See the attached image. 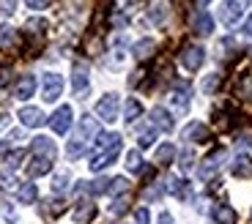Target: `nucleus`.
<instances>
[{
    "mask_svg": "<svg viewBox=\"0 0 252 224\" xmlns=\"http://www.w3.org/2000/svg\"><path fill=\"white\" fill-rule=\"evenodd\" d=\"M94 137H99V126H96V118L85 115V118H80V123H77V129H74V137H71L69 145H66V156H69V159H80Z\"/></svg>",
    "mask_w": 252,
    "mask_h": 224,
    "instance_id": "obj_1",
    "label": "nucleus"
},
{
    "mask_svg": "<svg viewBox=\"0 0 252 224\" xmlns=\"http://www.w3.org/2000/svg\"><path fill=\"white\" fill-rule=\"evenodd\" d=\"M178 60H181V66L187 71H197L203 66V60H206V50L197 47V44H187L181 50V55H178Z\"/></svg>",
    "mask_w": 252,
    "mask_h": 224,
    "instance_id": "obj_2",
    "label": "nucleus"
},
{
    "mask_svg": "<svg viewBox=\"0 0 252 224\" xmlns=\"http://www.w3.org/2000/svg\"><path fill=\"white\" fill-rule=\"evenodd\" d=\"M118 107H121L118 96L107 93V96H101L99 104H96V115H99L104 123H115V120H118Z\"/></svg>",
    "mask_w": 252,
    "mask_h": 224,
    "instance_id": "obj_3",
    "label": "nucleus"
},
{
    "mask_svg": "<svg viewBox=\"0 0 252 224\" xmlns=\"http://www.w3.org/2000/svg\"><path fill=\"white\" fill-rule=\"evenodd\" d=\"M63 93V77L50 71V74L41 77V99L44 101H58Z\"/></svg>",
    "mask_w": 252,
    "mask_h": 224,
    "instance_id": "obj_4",
    "label": "nucleus"
},
{
    "mask_svg": "<svg viewBox=\"0 0 252 224\" xmlns=\"http://www.w3.org/2000/svg\"><path fill=\"white\" fill-rule=\"evenodd\" d=\"M222 162H225V150H214V153L208 156V159H203V164L197 167V178H200V181H211L217 175V169L222 167Z\"/></svg>",
    "mask_w": 252,
    "mask_h": 224,
    "instance_id": "obj_5",
    "label": "nucleus"
},
{
    "mask_svg": "<svg viewBox=\"0 0 252 224\" xmlns=\"http://www.w3.org/2000/svg\"><path fill=\"white\" fill-rule=\"evenodd\" d=\"M247 6H250V0H225V6H222V11H220V19L225 25H236Z\"/></svg>",
    "mask_w": 252,
    "mask_h": 224,
    "instance_id": "obj_6",
    "label": "nucleus"
},
{
    "mask_svg": "<svg viewBox=\"0 0 252 224\" xmlns=\"http://www.w3.org/2000/svg\"><path fill=\"white\" fill-rule=\"evenodd\" d=\"M88 85H91L88 66H85V63H74V69H71V87H74V93L80 96V99L88 93Z\"/></svg>",
    "mask_w": 252,
    "mask_h": 224,
    "instance_id": "obj_7",
    "label": "nucleus"
},
{
    "mask_svg": "<svg viewBox=\"0 0 252 224\" xmlns=\"http://www.w3.org/2000/svg\"><path fill=\"white\" fill-rule=\"evenodd\" d=\"M71 115H74V112H71V107H69V104H66V107H58L55 115L50 118L52 131H55V134H66V131L71 129V120H74Z\"/></svg>",
    "mask_w": 252,
    "mask_h": 224,
    "instance_id": "obj_8",
    "label": "nucleus"
},
{
    "mask_svg": "<svg viewBox=\"0 0 252 224\" xmlns=\"http://www.w3.org/2000/svg\"><path fill=\"white\" fill-rule=\"evenodd\" d=\"M118 153H121V148H110V150H96L94 156H91V169L94 172H101L104 167H110V164L118 159Z\"/></svg>",
    "mask_w": 252,
    "mask_h": 224,
    "instance_id": "obj_9",
    "label": "nucleus"
},
{
    "mask_svg": "<svg viewBox=\"0 0 252 224\" xmlns=\"http://www.w3.org/2000/svg\"><path fill=\"white\" fill-rule=\"evenodd\" d=\"M181 137L189 140V142H206V140H208V126H206V123H197V120H192V123L184 126Z\"/></svg>",
    "mask_w": 252,
    "mask_h": 224,
    "instance_id": "obj_10",
    "label": "nucleus"
},
{
    "mask_svg": "<svg viewBox=\"0 0 252 224\" xmlns=\"http://www.w3.org/2000/svg\"><path fill=\"white\" fill-rule=\"evenodd\" d=\"M19 123L28 126V129H36V126L44 123V112L38 110V107H22L19 110Z\"/></svg>",
    "mask_w": 252,
    "mask_h": 224,
    "instance_id": "obj_11",
    "label": "nucleus"
},
{
    "mask_svg": "<svg viewBox=\"0 0 252 224\" xmlns=\"http://www.w3.org/2000/svg\"><path fill=\"white\" fill-rule=\"evenodd\" d=\"M33 93H36V77H33V74H22V77H19V82H17L14 96H17L19 101H25V99H31Z\"/></svg>",
    "mask_w": 252,
    "mask_h": 224,
    "instance_id": "obj_12",
    "label": "nucleus"
},
{
    "mask_svg": "<svg viewBox=\"0 0 252 224\" xmlns=\"http://www.w3.org/2000/svg\"><path fill=\"white\" fill-rule=\"evenodd\" d=\"M189 93H192V90H189V85H187V82H178V85L173 87V93H170V101H173V107L184 112V110L189 107Z\"/></svg>",
    "mask_w": 252,
    "mask_h": 224,
    "instance_id": "obj_13",
    "label": "nucleus"
},
{
    "mask_svg": "<svg viewBox=\"0 0 252 224\" xmlns=\"http://www.w3.org/2000/svg\"><path fill=\"white\" fill-rule=\"evenodd\" d=\"M151 123H154V129H162V131H173V118H170V112L167 110H162V107H154L151 110Z\"/></svg>",
    "mask_w": 252,
    "mask_h": 224,
    "instance_id": "obj_14",
    "label": "nucleus"
},
{
    "mask_svg": "<svg viewBox=\"0 0 252 224\" xmlns=\"http://www.w3.org/2000/svg\"><path fill=\"white\" fill-rule=\"evenodd\" d=\"M195 33L197 36H211L214 33V17L208 11H197L195 14Z\"/></svg>",
    "mask_w": 252,
    "mask_h": 224,
    "instance_id": "obj_15",
    "label": "nucleus"
},
{
    "mask_svg": "<svg viewBox=\"0 0 252 224\" xmlns=\"http://www.w3.org/2000/svg\"><path fill=\"white\" fill-rule=\"evenodd\" d=\"M52 169V159H44V156H36L31 164H28V178H41Z\"/></svg>",
    "mask_w": 252,
    "mask_h": 224,
    "instance_id": "obj_16",
    "label": "nucleus"
},
{
    "mask_svg": "<svg viewBox=\"0 0 252 224\" xmlns=\"http://www.w3.org/2000/svg\"><path fill=\"white\" fill-rule=\"evenodd\" d=\"M154 50H157V41H154V38H143V41H137L132 47V55L137 57V60H148V57L154 55Z\"/></svg>",
    "mask_w": 252,
    "mask_h": 224,
    "instance_id": "obj_17",
    "label": "nucleus"
},
{
    "mask_svg": "<svg viewBox=\"0 0 252 224\" xmlns=\"http://www.w3.org/2000/svg\"><path fill=\"white\" fill-rule=\"evenodd\" d=\"M211 219H214V224H236V211L230 205H214Z\"/></svg>",
    "mask_w": 252,
    "mask_h": 224,
    "instance_id": "obj_18",
    "label": "nucleus"
},
{
    "mask_svg": "<svg viewBox=\"0 0 252 224\" xmlns=\"http://www.w3.org/2000/svg\"><path fill=\"white\" fill-rule=\"evenodd\" d=\"M31 148L36 150L38 156H44V159H55V142H52L50 137H36Z\"/></svg>",
    "mask_w": 252,
    "mask_h": 224,
    "instance_id": "obj_19",
    "label": "nucleus"
},
{
    "mask_svg": "<svg viewBox=\"0 0 252 224\" xmlns=\"http://www.w3.org/2000/svg\"><path fill=\"white\" fill-rule=\"evenodd\" d=\"M36 197H38L36 183H22V186H19V192H17V199L22 202V205H31V202H36Z\"/></svg>",
    "mask_w": 252,
    "mask_h": 224,
    "instance_id": "obj_20",
    "label": "nucleus"
},
{
    "mask_svg": "<svg viewBox=\"0 0 252 224\" xmlns=\"http://www.w3.org/2000/svg\"><path fill=\"white\" fill-rule=\"evenodd\" d=\"M140 115H143V104H140L137 99H129L126 101V110H124V120L126 123H134Z\"/></svg>",
    "mask_w": 252,
    "mask_h": 224,
    "instance_id": "obj_21",
    "label": "nucleus"
},
{
    "mask_svg": "<svg viewBox=\"0 0 252 224\" xmlns=\"http://www.w3.org/2000/svg\"><path fill=\"white\" fill-rule=\"evenodd\" d=\"M167 192L184 199V197H189V183L184 181V178H170V181H167Z\"/></svg>",
    "mask_w": 252,
    "mask_h": 224,
    "instance_id": "obj_22",
    "label": "nucleus"
},
{
    "mask_svg": "<svg viewBox=\"0 0 252 224\" xmlns=\"http://www.w3.org/2000/svg\"><path fill=\"white\" fill-rule=\"evenodd\" d=\"M157 162H159V164H170V162H176V145H170V142L159 145V148H157Z\"/></svg>",
    "mask_w": 252,
    "mask_h": 224,
    "instance_id": "obj_23",
    "label": "nucleus"
},
{
    "mask_svg": "<svg viewBox=\"0 0 252 224\" xmlns=\"http://www.w3.org/2000/svg\"><path fill=\"white\" fill-rule=\"evenodd\" d=\"M91 213H94V205H91L88 199H82L80 205H77V211H74V222H77V224L88 222V219H91Z\"/></svg>",
    "mask_w": 252,
    "mask_h": 224,
    "instance_id": "obj_24",
    "label": "nucleus"
},
{
    "mask_svg": "<svg viewBox=\"0 0 252 224\" xmlns=\"http://www.w3.org/2000/svg\"><path fill=\"white\" fill-rule=\"evenodd\" d=\"M154 140H157V129H154V126H151V129H143L137 134V145H140V148H151Z\"/></svg>",
    "mask_w": 252,
    "mask_h": 224,
    "instance_id": "obj_25",
    "label": "nucleus"
},
{
    "mask_svg": "<svg viewBox=\"0 0 252 224\" xmlns=\"http://www.w3.org/2000/svg\"><path fill=\"white\" fill-rule=\"evenodd\" d=\"M22 159H25V150L17 148V150H8L3 162H6V167H8V169H14V167H19V164H22Z\"/></svg>",
    "mask_w": 252,
    "mask_h": 224,
    "instance_id": "obj_26",
    "label": "nucleus"
},
{
    "mask_svg": "<svg viewBox=\"0 0 252 224\" xmlns=\"http://www.w3.org/2000/svg\"><path fill=\"white\" fill-rule=\"evenodd\" d=\"M69 183H71L69 172H58L55 181H52V192H55V194H63L66 189H69Z\"/></svg>",
    "mask_w": 252,
    "mask_h": 224,
    "instance_id": "obj_27",
    "label": "nucleus"
},
{
    "mask_svg": "<svg viewBox=\"0 0 252 224\" xmlns=\"http://www.w3.org/2000/svg\"><path fill=\"white\" fill-rule=\"evenodd\" d=\"M126 167L132 169V172H140V169H143V156H140V150H129V153H126Z\"/></svg>",
    "mask_w": 252,
    "mask_h": 224,
    "instance_id": "obj_28",
    "label": "nucleus"
},
{
    "mask_svg": "<svg viewBox=\"0 0 252 224\" xmlns=\"http://www.w3.org/2000/svg\"><path fill=\"white\" fill-rule=\"evenodd\" d=\"M110 183H113L110 178H99V181H94V183L88 186V192H91V194H107V192H110Z\"/></svg>",
    "mask_w": 252,
    "mask_h": 224,
    "instance_id": "obj_29",
    "label": "nucleus"
},
{
    "mask_svg": "<svg viewBox=\"0 0 252 224\" xmlns=\"http://www.w3.org/2000/svg\"><path fill=\"white\" fill-rule=\"evenodd\" d=\"M126 211H129V197L124 194V197H118V199L113 202V208H110V213H113V216H124Z\"/></svg>",
    "mask_w": 252,
    "mask_h": 224,
    "instance_id": "obj_30",
    "label": "nucleus"
},
{
    "mask_svg": "<svg viewBox=\"0 0 252 224\" xmlns=\"http://www.w3.org/2000/svg\"><path fill=\"white\" fill-rule=\"evenodd\" d=\"M233 175H239V178H250V175H252V164L247 162V159H239V164H233Z\"/></svg>",
    "mask_w": 252,
    "mask_h": 224,
    "instance_id": "obj_31",
    "label": "nucleus"
},
{
    "mask_svg": "<svg viewBox=\"0 0 252 224\" xmlns=\"http://www.w3.org/2000/svg\"><path fill=\"white\" fill-rule=\"evenodd\" d=\"M126 189H129V181H126V178H113V183H110V192L113 194H124Z\"/></svg>",
    "mask_w": 252,
    "mask_h": 224,
    "instance_id": "obj_32",
    "label": "nucleus"
},
{
    "mask_svg": "<svg viewBox=\"0 0 252 224\" xmlns=\"http://www.w3.org/2000/svg\"><path fill=\"white\" fill-rule=\"evenodd\" d=\"M178 164H181V169H192V164H195V153L187 148V150L181 153V162H178Z\"/></svg>",
    "mask_w": 252,
    "mask_h": 224,
    "instance_id": "obj_33",
    "label": "nucleus"
},
{
    "mask_svg": "<svg viewBox=\"0 0 252 224\" xmlns=\"http://www.w3.org/2000/svg\"><path fill=\"white\" fill-rule=\"evenodd\" d=\"M217 85H220V74H211L206 82H203V93H214Z\"/></svg>",
    "mask_w": 252,
    "mask_h": 224,
    "instance_id": "obj_34",
    "label": "nucleus"
},
{
    "mask_svg": "<svg viewBox=\"0 0 252 224\" xmlns=\"http://www.w3.org/2000/svg\"><path fill=\"white\" fill-rule=\"evenodd\" d=\"M134 222H137V224H148V222H151L148 208H137V211H134Z\"/></svg>",
    "mask_w": 252,
    "mask_h": 224,
    "instance_id": "obj_35",
    "label": "nucleus"
},
{
    "mask_svg": "<svg viewBox=\"0 0 252 224\" xmlns=\"http://www.w3.org/2000/svg\"><path fill=\"white\" fill-rule=\"evenodd\" d=\"M28 3V8H36V11H41V8H47V3L50 0H25Z\"/></svg>",
    "mask_w": 252,
    "mask_h": 224,
    "instance_id": "obj_36",
    "label": "nucleus"
},
{
    "mask_svg": "<svg viewBox=\"0 0 252 224\" xmlns=\"http://www.w3.org/2000/svg\"><path fill=\"white\" fill-rule=\"evenodd\" d=\"M14 3H17V0H0V8H3L6 14H11L14 11Z\"/></svg>",
    "mask_w": 252,
    "mask_h": 224,
    "instance_id": "obj_37",
    "label": "nucleus"
},
{
    "mask_svg": "<svg viewBox=\"0 0 252 224\" xmlns=\"http://www.w3.org/2000/svg\"><path fill=\"white\" fill-rule=\"evenodd\" d=\"M159 224H176V222H173V216L167 211H162V213H159Z\"/></svg>",
    "mask_w": 252,
    "mask_h": 224,
    "instance_id": "obj_38",
    "label": "nucleus"
},
{
    "mask_svg": "<svg viewBox=\"0 0 252 224\" xmlns=\"http://www.w3.org/2000/svg\"><path fill=\"white\" fill-rule=\"evenodd\" d=\"M0 181H3V186H14V178H11L8 172H3V175H0Z\"/></svg>",
    "mask_w": 252,
    "mask_h": 224,
    "instance_id": "obj_39",
    "label": "nucleus"
},
{
    "mask_svg": "<svg viewBox=\"0 0 252 224\" xmlns=\"http://www.w3.org/2000/svg\"><path fill=\"white\" fill-rule=\"evenodd\" d=\"M244 33H247V36H252V14L247 17V22H244Z\"/></svg>",
    "mask_w": 252,
    "mask_h": 224,
    "instance_id": "obj_40",
    "label": "nucleus"
},
{
    "mask_svg": "<svg viewBox=\"0 0 252 224\" xmlns=\"http://www.w3.org/2000/svg\"><path fill=\"white\" fill-rule=\"evenodd\" d=\"M208 3H211V0H197V6H200V8H203V6H208Z\"/></svg>",
    "mask_w": 252,
    "mask_h": 224,
    "instance_id": "obj_41",
    "label": "nucleus"
},
{
    "mask_svg": "<svg viewBox=\"0 0 252 224\" xmlns=\"http://www.w3.org/2000/svg\"><path fill=\"white\" fill-rule=\"evenodd\" d=\"M0 150H3V142H0Z\"/></svg>",
    "mask_w": 252,
    "mask_h": 224,
    "instance_id": "obj_42",
    "label": "nucleus"
}]
</instances>
